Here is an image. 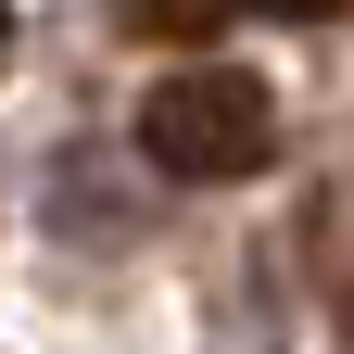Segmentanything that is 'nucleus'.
I'll return each mask as SVG.
<instances>
[{"instance_id":"nucleus-1","label":"nucleus","mask_w":354,"mask_h":354,"mask_svg":"<svg viewBox=\"0 0 354 354\" xmlns=\"http://www.w3.org/2000/svg\"><path fill=\"white\" fill-rule=\"evenodd\" d=\"M140 152L177 190H228V177H253L279 152V102H266V76H241V64H177V76L140 88Z\"/></svg>"},{"instance_id":"nucleus-2","label":"nucleus","mask_w":354,"mask_h":354,"mask_svg":"<svg viewBox=\"0 0 354 354\" xmlns=\"http://www.w3.org/2000/svg\"><path fill=\"white\" fill-rule=\"evenodd\" d=\"M114 13L140 26V38H215V26L241 13V0H114Z\"/></svg>"},{"instance_id":"nucleus-3","label":"nucleus","mask_w":354,"mask_h":354,"mask_svg":"<svg viewBox=\"0 0 354 354\" xmlns=\"http://www.w3.org/2000/svg\"><path fill=\"white\" fill-rule=\"evenodd\" d=\"M253 13H342V0H253Z\"/></svg>"},{"instance_id":"nucleus-4","label":"nucleus","mask_w":354,"mask_h":354,"mask_svg":"<svg viewBox=\"0 0 354 354\" xmlns=\"http://www.w3.org/2000/svg\"><path fill=\"white\" fill-rule=\"evenodd\" d=\"M0 64H13V13H0Z\"/></svg>"}]
</instances>
